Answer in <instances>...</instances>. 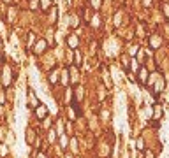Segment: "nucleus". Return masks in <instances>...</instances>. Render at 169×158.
I'll list each match as a JSON object with an SVG mask.
<instances>
[{
	"label": "nucleus",
	"instance_id": "nucleus-3",
	"mask_svg": "<svg viewBox=\"0 0 169 158\" xmlns=\"http://www.w3.org/2000/svg\"><path fill=\"white\" fill-rule=\"evenodd\" d=\"M150 46L155 48V49H159V48L162 46V39H160V35H152V37H150Z\"/></svg>",
	"mask_w": 169,
	"mask_h": 158
},
{
	"label": "nucleus",
	"instance_id": "nucleus-12",
	"mask_svg": "<svg viewBox=\"0 0 169 158\" xmlns=\"http://www.w3.org/2000/svg\"><path fill=\"white\" fill-rule=\"evenodd\" d=\"M74 63H76V65H81V55H79L78 51L74 53Z\"/></svg>",
	"mask_w": 169,
	"mask_h": 158
},
{
	"label": "nucleus",
	"instance_id": "nucleus-7",
	"mask_svg": "<svg viewBox=\"0 0 169 158\" xmlns=\"http://www.w3.org/2000/svg\"><path fill=\"white\" fill-rule=\"evenodd\" d=\"M56 79H58V70H56V69H53V70L49 72V83H51V84H55V83H56Z\"/></svg>",
	"mask_w": 169,
	"mask_h": 158
},
{
	"label": "nucleus",
	"instance_id": "nucleus-25",
	"mask_svg": "<svg viewBox=\"0 0 169 158\" xmlns=\"http://www.w3.org/2000/svg\"><path fill=\"white\" fill-rule=\"evenodd\" d=\"M39 158H44V155H42V153H41V155H39Z\"/></svg>",
	"mask_w": 169,
	"mask_h": 158
},
{
	"label": "nucleus",
	"instance_id": "nucleus-8",
	"mask_svg": "<svg viewBox=\"0 0 169 158\" xmlns=\"http://www.w3.org/2000/svg\"><path fill=\"white\" fill-rule=\"evenodd\" d=\"M41 7H42V11H48L51 7V0H41Z\"/></svg>",
	"mask_w": 169,
	"mask_h": 158
},
{
	"label": "nucleus",
	"instance_id": "nucleus-4",
	"mask_svg": "<svg viewBox=\"0 0 169 158\" xmlns=\"http://www.w3.org/2000/svg\"><path fill=\"white\" fill-rule=\"evenodd\" d=\"M67 46L72 48V49L78 48V37H76V35H69V37H67Z\"/></svg>",
	"mask_w": 169,
	"mask_h": 158
},
{
	"label": "nucleus",
	"instance_id": "nucleus-21",
	"mask_svg": "<svg viewBox=\"0 0 169 158\" xmlns=\"http://www.w3.org/2000/svg\"><path fill=\"white\" fill-rule=\"evenodd\" d=\"M143 5L144 7H150L152 5V0H143Z\"/></svg>",
	"mask_w": 169,
	"mask_h": 158
},
{
	"label": "nucleus",
	"instance_id": "nucleus-11",
	"mask_svg": "<svg viewBox=\"0 0 169 158\" xmlns=\"http://www.w3.org/2000/svg\"><path fill=\"white\" fill-rule=\"evenodd\" d=\"M27 40H28V42H27L28 46H34V44H35V42H34V34H32V32H28V35H27Z\"/></svg>",
	"mask_w": 169,
	"mask_h": 158
},
{
	"label": "nucleus",
	"instance_id": "nucleus-20",
	"mask_svg": "<svg viewBox=\"0 0 169 158\" xmlns=\"http://www.w3.org/2000/svg\"><path fill=\"white\" fill-rule=\"evenodd\" d=\"M5 102V95H4V92H0V105H2Z\"/></svg>",
	"mask_w": 169,
	"mask_h": 158
},
{
	"label": "nucleus",
	"instance_id": "nucleus-13",
	"mask_svg": "<svg viewBox=\"0 0 169 158\" xmlns=\"http://www.w3.org/2000/svg\"><path fill=\"white\" fill-rule=\"evenodd\" d=\"M162 11H164V16L169 18V4H162Z\"/></svg>",
	"mask_w": 169,
	"mask_h": 158
},
{
	"label": "nucleus",
	"instance_id": "nucleus-15",
	"mask_svg": "<svg viewBox=\"0 0 169 158\" xmlns=\"http://www.w3.org/2000/svg\"><path fill=\"white\" fill-rule=\"evenodd\" d=\"M60 146H62V148H67V139H65V137L60 139Z\"/></svg>",
	"mask_w": 169,
	"mask_h": 158
},
{
	"label": "nucleus",
	"instance_id": "nucleus-9",
	"mask_svg": "<svg viewBox=\"0 0 169 158\" xmlns=\"http://www.w3.org/2000/svg\"><path fill=\"white\" fill-rule=\"evenodd\" d=\"M90 5H92L93 9H100V5H102V0H90Z\"/></svg>",
	"mask_w": 169,
	"mask_h": 158
},
{
	"label": "nucleus",
	"instance_id": "nucleus-5",
	"mask_svg": "<svg viewBox=\"0 0 169 158\" xmlns=\"http://www.w3.org/2000/svg\"><path fill=\"white\" fill-rule=\"evenodd\" d=\"M28 98H30V105H35V107L39 105L37 104V97H35V93H34L32 88H28Z\"/></svg>",
	"mask_w": 169,
	"mask_h": 158
},
{
	"label": "nucleus",
	"instance_id": "nucleus-6",
	"mask_svg": "<svg viewBox=\"0 0 169 158\" xmlns=\"http://www.w3.org/2000/svg\"><path fill=\"white\" fill-rule=\"evenodd\" d=\"M137 72H139V79H141L143 83H146V79H148V72H146V69H144V67H141Z\"/></svg>",
	"mask_w": 169,
	"mask_h": 158
},
{
	"label": "nucleus",
	"instance_id": "nucleus-18",
	"mask_svg": "<svg viewBox=\"0 0 169 158\" xmlns=\"http://www.w3.org/2000/svg\"><path fill=\"white\" fill-rule=\"evenodd\" d=\"M49 142H55V130H49Z\"/></svg>",
	"mask_w": 169,
	"mask_h": 158
},
{
	"label": "nucleus",
	"instance_id": "nucleus-22",
	"mask_svg": "<svg viewBox=\"0 0 169 158\" xmlns=\"http://www.w3.org/2000/svg\"><path fill=\"white\" fill-rule=\"evenodd\" d=\"M97 25H100V19L99 18H93V27H97Z\"/></svg>",
	"mask_w": 169,
	"mask_h": 158
},
{
	"label": "nucleus",
	"instance_id": "nucleus-1",
	"mask_svg": "<svg viewBox=\"0 0 169 158\" xmlns=\"http://www.w3.org/2000/svg\"><path fill=\"white\" fill-rule=\"evenodd\" d=\"M46 49H48V42H46L44 39H41V40H37V42L34 44V53H35V55L44 53Z\"/></svg>",
	"mask_w": 169,
	"mask_h": 158
},
{
	"label": "nucleus",
	"instance_id": "nucleus-24",
	"mask_svg": "<svg viewBox=\"0 0 169 158\" xmlns=\"http://www.w3.org/2000/svg\"><path fill=\"white\" fill-rule=\"evenodd\" d=\"M4 2H5V4H11V2H12V0H4Z\"/></svg>",
	"mask_w": 169,
	"mask_h": 158
},
{
	"label": "nucleus",
	"instance_id": "nucleus-23",
	"mask_svg": "<svg viewBox=\"0 0 169 158\" xmlns=\"http://www.w3.org/2000/svg\"><path fill=\"white\" fill-rule=\"evenodd\" d=\"M146 158H153V153H150V151H146Z\"/></svg>",
	"mask_w": 169,
	"mask_h": 158
},
{
	"label": "nucleus",
	"instance_id": "nucleus-19",
	"mask_svg": "<svg viewBox=\"0 0 169 158\" xmlns=\"http://www.w3.org/2000/svg\"><path fill=\"white\" fill-rule=\"evenodd\" d=\"M37 5H39L37 0H32V2H30V7H32V9H37Z\"/></svg>",
	"mask_w": 169,
	"mask_h": 158
},
{
	"label": "nucleus",
	"instance_id": "nucleus-26",
	"mask_svg": "<svg viewBox=\"0 0 169 158\" xmlns=\"http://www.w3.org/2000/svg\"><path fill=\"white\" fill-rule=\"evenodd\" d=\"M0 62H2V56H0Z\"/></svg>",
	"mask_w": 169,
	"mask_h": 158
},
{
	"label": "nucleus",
	"instance_id": "nucleus-10",
	"mask_svg": "<svg viewBox=\"0 0 169 158\" xmlns=\"http://www.w3.org/2000/svg\"><path fill=\"white\" fill-rule=\"evenodd\" d=\"M153 116H155L157 120L162 116V109H160V105H155V109H153Z\"/></svg>",
	"mask_w": 169,
	"mask_h": 158
},
{
	"label": "nucleus",
	"instance_id": "nucleus-17",
	"mask_svg": "<svg viewBox=\"0 0 169 158\" xmlns=\"http://www.w3.org/2000/svg\"><path fill=\"white\" fill-rule=\"evenodd\" d=\"M120 14H122V12H116V16H115V25H116V27L120 25Z\"/></svg>",
	"mask_w": 169,
	"mask_h": 158
},
{
	"label": "nucleus",
	"instance_id": "nucleus-2",
	"mask_svg": "<svg viewBox=\"0 0 169 158\" xmlns=\"http://www.w3.org/2000/svg\"><path fill=\"white\" fill-rule=\"evenodd\" d=\"M35 116H37L39 120H44V118L48 116V107H46L44 104H39V105L35 107Z\"/></svg>",
	"mask_w": 169,
	"mask_h": 158
},
{
	"label": "nucleus",
	"instance_id": "nucleus-14",
	"mask_svg": "<svg viewBox=\"0 0 169 158\" xmlns=\"http://www.w3.org/2000/svg\"><path fill=\"white\" fill-rule=\"evenodd\" d=\"M9 70H11V69H5V74H4V77H5V86H9Z\"/></svg>",
	"mask_w": 169,
	"mask_h": 158
},
{
	"label": "nucleus",
	"instance_id": "nucleus-16",
	"mask_svg": "<svg viewBox=\"0 0 169 158\" xmlns=\"http://www.w3.org/2000/svg\"><path fill=\"white\" fill-rule=\"evenodd\" d=\"M137 149H144V142H143V139H137Z\"/></svg>",
	"mask_w": 169,
	"mask_h": 158
}]
</instances>
